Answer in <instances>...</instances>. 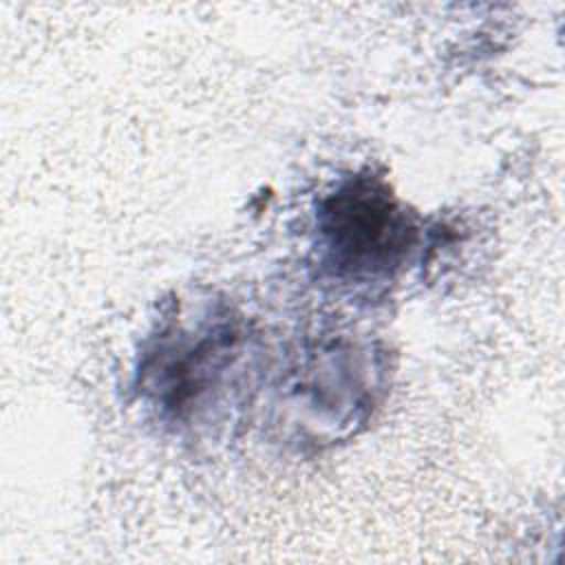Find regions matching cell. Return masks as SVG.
Wrapping results in <instances>:
<instances>
[{"label":"cell","instance_id":"1","mask_svg":"<svg viewBox=\"0 0 565 565\" xmlns=\"http://www.w3.org/2000/svg\"><path fill=\"white\" fill-rule=\"evenodd\" d=\"M318 227L331 265L349 276L388 271L415 238L408 214L375 177H353L329 194Z\"/></svg>","mask_w":565,"mask_h":565},{"label":"cell","instance_id":"2","mask_svg":"<svg viewBox=\"0 0 565 565\" xmlns=\"http://www.w3.org/2000/svg\"><path fill=\"white\" fill-rule=\"evenodd\" d=\"M238 340L234 324L216 320L163 342L146 371L161 411L174 419L192 415L232 366Z\"/></svg>","mask_w":565,"mask_h":565}]
</instances>
